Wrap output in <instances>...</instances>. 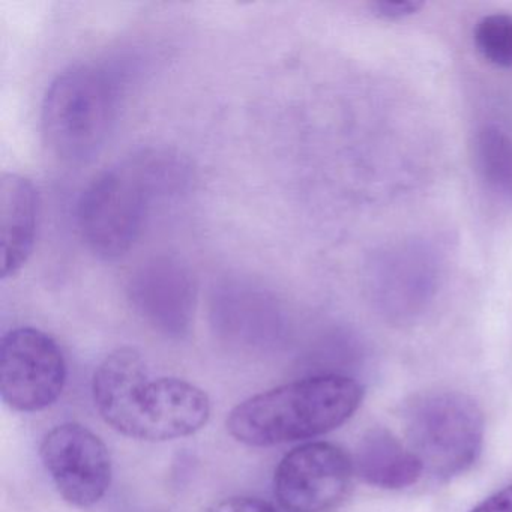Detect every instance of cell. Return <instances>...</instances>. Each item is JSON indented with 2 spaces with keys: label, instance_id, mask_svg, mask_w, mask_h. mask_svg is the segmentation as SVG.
<instances>
[{
  "label": "cell",
  "instance_id": "obj_17",
  "mask_svg": "<svg viewBox=\"0 0 512 512\" xmlns=\"http://www.w3.org/2000/svg\"><path fill=\"white\" fill-rule=\"evenodd\" d=\"M470 512H512V484L497 491Z\"/></svg>",
  "mask_w": 512,
  "mask_h": 512
},
{
  "label": "cell",
  "instance_id": "obj_16",
  "mask_svg": "<svg viewBox=\"0 0 512 512\" xmlns=\"http://www.w3.org/2000/svg\"><path fill=\"white\" fill-rule=\"evenodd\" d=\"M208 512H277L271 503L257 497H229L208 509Z\"/></svg>",
  "mask_w": 512,
  "mask_h": 512
},
{
  "label": "cell",
  "instance_id": "obj_11",
  "mask_svg": "<svg viewBox=\"0 0 512 512\" xmlns=\"http://www.w3.org/2000/svg\"><path fill=\"white\" fill-rule=\"evenodd\" d=\"M353 466L365 482L388 490L410 487L424 472L412 449L406 448L385 428H373L365 433L356 449Z\"/></svg>",
  "mask_w": 512,
  "mask_h": 512
},
{
  "label": "cell",
  "instance_id": "obj_1",
  "mask_svg": "<svg viewBox=\"0 0 512 512\" xmlns=\"http://www.w3.org/2000/svg\"><path fill=\"white\" fill-rule=\"evenodd\" d=\"M190 181V164L169 149H143L110 167L77 203L86 247L100 259H121L142 235L154 203L184 193Z\"/></svg>",
  "mask_w": 512,
  "mask_h": 512
},
{
  "label": "cell",
  "instance_id": "obj_9",
  "mask_svg": "<svg viewBox=\"0 0 512 512\" xmlns=\"http://www.w3.org/2000/svg\"><path fill=\"white\" fill-rule=\"evenodd\" d=\"M134 310L164 334L188 331L196 307L193 271L179 257L160 254L140 263L127 286Z\"/></svg>",
  "mask_w": 512,
  "mask_h": 512
},
{
  "label": "cell",
  "instance_id": "obj_3",
  "mask_svg": "<svg viewBox=\"0 0 512 512\" xmlns=\"http://www.w3.org/2000/svg\"><path fill=\"white\" fill-rule=\"evenodd\" d=\"M362 398L364 388L350 377H307L242 401L230 412L227 430L250 446L311 439L352 418Z\"/></svg>",
  "mask_w": 512,
  "mask_h": 512
},
{
  "label": "cell",
  "instance_id": "obj_2",
  "mask_svg": "<svg viewBox=\"0 0 512 512\" xmlns=\"http://www.w3.org/2000/svg\"><path fill=\"white\" fill-rule=\"evenodd\" d=\"M92 395L113 430L145 442L190 436L211 416L202 389L176 377L151 376L143 356L131 347L116 349L98 365Z\"/></svg>",
  "mask_w": 512,
  "mask_h": 512
},
{
  "label": "cell",
  "instance_id": "obj_15",
  "mask_svg": "<svg viewBox=\"0 0 512 512\" xmlns=\"http://www.w3.org/2000/svg\"><path fill=\"white\" fill-rule=\"evenodd\" d=\"M424 4L418 0H380V2H373L370 5L371 11L374 16L386 22H397V20H404L407 17L415 16L416 13L422 10Z\"/></svg>",
  "mask_w": 512,
  "mask_h": 512
},
{
  "label": "cell",
  "instance_id": "obj_14",
  "mask_svg": "<svg viewBox=\"0 0 512 512\" xmlns=\"http://www.w3.org/2000/svg\"><path fill=\"white\" fill-rule=\"evenodd\" d=\"M473 43L488 64L512 68V14L482 17L473 29Z\"/></svg>",
  "mask_w": 512,
  "mask_h": 512
},
{
  "label": "cell",
  "instance_id": "obj_10",
  "mask_svg": "<svg viewBox=\"0 0 512 512\" xmlns=\"http://www.w3.org/2000/svg\"><path fill=\"white\" fill-rule=\"evenodd\" d=\"M40 200L25 176L5 173L0 181V275L16 277L28 263L37 239Z\"/></svg>",
  "mask_w": 512,
  "mask_h": 512
},
{
  "label": "cell",
  "instance_id": "obj_6",
  "mask_svg": "<svg viewBox=\"0 0 512 512\" xmlns=\"http://www.w3.org/2000/svg\"><path fill=\"white\" fill-rule=\"evenodd\" d=\"M67 383L59 344L37 328H17L0 344V395L11 409L40 412L56 403Z\"/></svg>",
  "mask_w": 512,
  "mask_h": 512
},
{
  "label": "cell",
  "instance_id": "obj_8",
  "mask_svg": "<svg viewBox=\"0 0 512 512\" xmlns=\"http://www.w3.org/2000/svg\"><path fill=\"white\" fill-rule=\"evenodd\" d=\"M40 454L56 490L71 505L88 508L106 496L112 457L106 443L85 425L68 422L53 428Z\"/></svg>",
  "mask_w": 512,
  "mask_h": 512
},
{
  "label": "cell",
  "instance_id": "obj_4",
  "mask_svg": "<svg viewBox=\"0 0 512 512\" xmlns=\"http://www.w3.org/2000/svg\"><path fill=\"white\" fill-rule=\"evenodd\" d=\"M121 88L104 65H70L50 83L41 107V130L50 151L70 164L100 154L118 118Z\"/></svg>",
  "mask_w": 512,
  "mask_h": 512
},
{
  "label": "cell",
  "instance_id": "obj_13",
  "mask_svg": "<svg viewBox=\"0 0 512 512\" xmlns=\"http://www.w3.org/2000/svg\"><path fill=\"white\" fill-rule=\"evenodd\" d=\"M476 161L487 184L512 202V136L499 127L479 131Z\"/></svg>",
  "mask_w": 512,
  "mask_h": 512
},
{
  "label": "cell",
  "instance_id": "obj_12",
  "mask_svg": "<svg viewBox=\"0 0 512 512\" xmlns=\"http://www.w3.org/2000/svg\"><path fill=\"white\" fill-rule=\"evenodd\" d=\"M212 304L218 322L230 331L251 335L277 329L280 323L277 299L251 281H224L215 289Z\"/></svg>",
  "mask_w": 512,
  "mask_h": 512
},
{
  "label": "cell",
  "instance_id": "obj_7",
  "mask_svg": "<svg viewBox=\"0 0 512 512\" xmlns=\"http://www.w3.org/2000/svg\"><path fill=\"white\" fill-rule=\"evenodd\" d=\"M349 455L328 442H311L284 455L275 469L274 494L286 512H329L350 491Z\"/></svg>",
  "mask_w": 512,
  "mask_h": 512
},
{
  "label": "cell",
  "instance_id": "obj_5",
  "mask_svg": "<svg viewBox=\"0 0 512 512\" xmlns=\"http://www.w3.org/2000/svg\"><path fill=\"white\" fill-rule=\"evenodd\" d=\"M410 449L422 467L439 479L469 470L484 445V416L478 404L460 392L419 395L404 415Z\"/></svg>",
  "mask_w": 512,
  "mask_h": 512
}]
</instances>
